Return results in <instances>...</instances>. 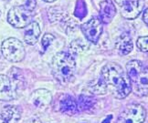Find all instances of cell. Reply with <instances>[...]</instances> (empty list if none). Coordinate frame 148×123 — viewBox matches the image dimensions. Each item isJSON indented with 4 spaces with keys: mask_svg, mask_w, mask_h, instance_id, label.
Returning a JSON list of instances; mask_svg holds the SVG:
<instances>
[{
    "mask_svg": "<svg viewBox=\"0 0 148 123\" xmlns=\"http://www.w3.org/2000/svg\"><path fill=\"white\" fill-rule=\"evenodd\" d=\"M101 79L110 87L117 99H124L132 91V85L127 73L122 67L113 62L106 64L101 69Z\"/></svg>",
    "mask_w": 148,
    "mask_h": 123,
    "instance_id": "6da1fadb",
    "label": "cell"
},
{
    "mask_svg": "<svg viewBox=\"0 0 148 123\" xmlns=\"http://www.w3.org/2000/svg\"><path fill=\"white\" fill-rule=\"evenodd\" d=\"M76 64L73 57L68 52H60L54 56L51 61L52 75L60 83L68 84L73 80Z\"/></svg>",
    "mask_w": 148,
    "mask_h": 123,
    "instance_id": "7a4b0ae2",
    "label": "cell"
},
{
    "mask_svg": "<svg viewBox=\"0 0 148 123\" xmlns=\"http://www.w3.org/2000/svg\"><path fill=\"white\" fill-rule=\"evenodd\" d=\"M126 73L132 90L140 97L148 95V67L139 60H130L126 64Z\"/></svg>",
    "mask_w": 148,
    "mask_h": 123,
    "instance_id": "3957f363",
    "label": "cell"
},
{
    "mask_svg": "<svg viewBox=\"0 0 148 123\" xmlns=\"http://www.w3.org/2000/svg\"><path fill=\"white\" fill-rule=\"evenodd\" d=\"M1 52L5 58L14 63L23 60L26 55L23 44L15 37H9L2 43Z\"/></svg>",
    "mask_w": 148,
    "mask_h": 123,
    "instance_id": "277c9868",
    "label": "cell"
},
{
    "mask_svg": "<svg viewBox=\"0 0 148 123\" xmlns=\"http://www.w3.org/2000/svg\"><path fill=\"white\" fill-rule=\"evenodd\" d=\"M146 110L140 104H130L124 108L117 119V123H144Z\"/></svg>",
    "mask_w": 148,
    "mask_h": 123,
    "instance_id": "5b68a950",
    "label": "cell"
},
{
    "mask_svg": "<svg viewBox=\"0 0 148 123\" xmlns=\"http://www.w3.org/2000/svg\"><path fill=\"white\" fill-rule=\"evenodd\" d=\"M32 18V11L25 5L14 7L8 11V22L16 29H24L29 25Z\"/></svg>",
    "mask_w": 148,
    "mask_h": 123,
    "instance_id": "8992f818",
    "label": "cell"
},
{
    "mask_svg": "<svg viewBox=\"0 0 148 123\" xmlns=\"http://www.w3.org/2000/svg\"><path fill=\"white\" fill-rule=\"evenodd\" d=\"M81 29L86 38L92 43H97L102 33L101 21L98 18H92L81 26Z\"/></svg>",
    "mask_w": 148,
    "mask_h": 123,
    "instance_id": "52a82bcc",
    "label": "cell"
},
{
    "mask_svg": "<svg viewBox=\"0 0 148 123\" xmlns=\"http://www.w3.org/2000/svg\"><path fill=\"white\" fill-rule=\"evenodd\" d=\"M144 0H125L121 5V14L126 19H134L141 13Z\"/></svg>",
    "mask_w": 148,
    "mask_h": 123,
    "instance_id": "ba28073f",
    "label": "cell"
},
{
    "mask_svg": "<svg viewBox=\"0 0 148 123\" xmlns=\"http://www.w3.org/2000/svg\"><path fill=\"white\" fill-rule=\"evenodd\" d=\"M16 98V89L9 77L0 75V100L9 101Z\"/></svg>",
    "mask_w": 148,
    "mask_h": 123,
    "instance_id": "9c48e42d",
    "label": "cell"
},
{
    "mask_svg": "<svg viewBox=\"0 0 148 123\" xmlns=\"http://www.w3.org/2000/svg\"><path fill=\"white\" fill-rule=\"evenodd\" d=\"M52 96L50 91L45 88H39L33 91L30 96V102L38 109H46L51 103Z\"/></svg>",
    "mask_w": 148,
    "mask_h": 123,
    "instance_id": "30bf717a",
    "label": "cell"
},
{
    "mask_svg": "<svg viewBox=\"0 0 148 123\" xmlns=\"http://www.w3.org/2000/svg\"><path fill=\"white\" fill-rule=\"evenodd\" d=\"M116 15V7L112 0H103L100 4V20L104 24L112 22Z\"/></svg>",
    "mask_w": 148,
    "mask_h": 123,
    "instance_id": "8fae6325",
    "label": "cell"
},
{
    "mask_svg": "<svg viewBox=\"0 0 148 123\" xmlns=\"http://www.w3.org/2000/svg\"><path fill=\"white\" fill-rule=\"evenodd\" d=\"M60 110L62 113L72 115L78 112L77 102L71 95H63L60 99Z\"/></svg>",
    "mask_w": 148,
    "mask_h": 123,
    "instance_id": "7c38bea8",
    "label": "cell"
},
{
    "mask_svg": "<svg viewBox=\"0 0 148 123\" xmlns=\"http://www.w3.org/2000/svg\"><path fill=\"white\" fill-rule=\"evenodd\" d=\"M27 29L25 30L24 39L27 44L28 45H35L40 36V27L37 22L33 21L30 22L29 25L26 27Z\"/></svg>",
    "mask_w": 148,
    "mask_h": 123,
    "instance_id": "4fadbf2b",
    "label": "cell"
},
{
    "mask_svg": "<svg viewBox=\"0 0 148 123\" xmlns=\"http://www.w3.org/2000/svg\"><path fill=\"white\" fill-rule=\"evenodd\" d=\"M116 49L118 50V53L122 55V56H125L128 55L129 53L132 52L134 45H133V41L131 37L126 34V33H123V35L120 36V37L118 38V40L116 42Z\"/></svg>",
    "mask_w": 148,
    "mask_h": 123,
    "instance_id": "5bb4252c",
    "label": "cell"
},
{
    "mask_svg": "<svg viewBox=\"0 0 148 123\" xmlns=\"http://www.w3.org/2000/svg\"><path fill=\"white\" fill-rule=\"evenodd\" d=\"M2 116L8 123H18L21 118V112L18 107L8 105L4 107Z\"/></svg>",
    "mask_w": 148,
    "mask_h": 123,
    "instance_id": "9a60e30c",
    "label": "cell"
},
{
    "mask_svg": "<svg viewBox=\"0 0 148 123\" xmlns=\"http://www.w3.org/2000/svg\"><path fill=\"white\" fill-rule=\"evenodd\" d=\"M8 77H9V80L11 82L13 83V85L15 86L16 89H23L25 87V79L23 77V74L20 69L18 68H12L8 72Z\"/></svg>",
    "mask_w": 148,
    "mask_h": 123,
    "instance_id": "2e32d148",
    "label": "cell"
},
{
    "mask_svg": "<svg viewBox=\"0 0 148 123\" xmlns=\"http://www.w3.org/2000/svg\"><path fill=\"white\" fill-rule=\"evenodd\" d=\"M96 100L92 97H89V96H85V95H81L78 99V102H77V107L78 110L81 111H87L89 109H92L95 107Z\"/></svg>",
    "mask_w": 148,
    "mask_h": 123,
    "instance_id": "e0dca14e",
    "label": "cell"
},
{
    "mask_svg": "<svg viewBox=\"0 0 148 123\" xmlns=\"http://www.w3.org/2000/svg\"><path fill=\"white\" fill-rule=\"evenodd\" d=\"M107 85L103 81V80H99L94 85H92L90 88V90L94 94H105L107 91Z\"/></svg>",
    "mask_w": 148,
    "mask_h": 123,
    "instance_id": "ac0fdd59",
    "label": "cell"
},
{
    "mask_svg": "<svg viewBox=\"0 0 148 123\" xmlns=\"http://www.w3.org/2000/svg\"><path fill=\"white\" fill-rule=\"evenodd\" d=\"M87 13V9L86 7H85V4L82 0H79L78 4L76 5V9H75V12H74V15L79 18H83L85 16H86Z\"/></svg>",
    "mask_w": 148,
    "mask_h": 123,
    "instance_id": "d6986e66",
    "label": "cell"
},
{
    "mask_svg": "<svg viewBox=\"0 0 148 123\" xmlns=\"http://www.w3.org/2000/svg\"><path fill=\"white\" fill-rule=\"evenodd\" d=\"M137 48L142 52H148V36L140 37L136 41Z\"/></svg>",
    "mask_w": 148,
    "mask_h": 123,
    "instance_id": "ffe728a7",
    "label": "cell"
},
{
    "mask_svg": "<svg viewBox=\"0 0 148 123\" xmlns=\"http://www.w3.org/2000/svg\"><path fill=\"white\" fill-rule=\"evenodd\" d=\"M54 40V37L51 34H45L43 38H42V46L44 50H46L49 46L50 44L53 42Z\"/></svg>",
    "mask_w": 148,
    "mask_h": 123,
    "instance_id": "44dd1931",
    "label": "cell"
},
{
    "mask_svg": "<svg viewBox=\"0 0 148 123\" xmlns=\"http://www.w3.org/2000/svg\"><path fill=\"white\" fill-rule=\"evenodd\" d=\"M24 5L27 8L29 9L30 11H33V9L35 8V7H36V3H35L34 0H27L26 4Z\"/></svg>",
    "mask_w": 148,
    "mask_h": 123,
    "instance_id": "7402d4cb",
    "label": "cell"
},
{
    "mask_svg": "<svg viewBox=\"0 0 148 123\" xmlns=\"http://www.w3.org/2000/svg\"><path fill=\"white\" fill-rule=\"evenodd\" d=\"M143 20L144 22L148 25V8H146L145 11H144V14H143Z\"/></svg>",
    "mask_w": 148,
    "mask_h": 123,
    "instance_id": "603a6c76",
    "label": "cell"
},
{
    "mask_svg": "<svg viewBox=\"0 0 148 123\" xmlns=\"http://www.w3.org/2000/svg\"><path fill=\"white\" fill-rule=\"evenodd\" d=\"M27 123H41L40 120L38 119V118H32L29 120H27Z\"/></svg>",
    "mask_w": 148,
    "mask_h": 123,
    "instance_id": "cb8c5ba5",
    "label": "cell"
},
{
    "mask_svg": "<svg viewBox=\"0 0 148 123\" xmlns=\"http://www.w3.org/2000/svg\"><path fill=\"white\" fill-rule=\"evenodd\" d=\"M125 1V0H115V2L117 3V5H119L121 7V5L123 4V2Z\"/></svg>",
    "mask_w": 148,
    "mask_h": 123,
    "instance_id": "d4e9b609",
    "label": "cell"
},
{
    "mask_svg": "<svg viewBox=\"0 0 148 123\" xmlns=\"http://www.w3.org/2000/svg\"><path fill=\"white\" fill-rule=\"evenodd\" d=\"M0 123H8L7 121H5V120L3 118L2 115H0Z\"/></svg>",
    "mask_w": 148,
    "mask_h": 123,
    "instance_id": "484cf974",
    "label": "cell"
},
{
    "mask_svg": "<svg viewBox=\"0 0 148 123\" xmlns=\"http://www.w3.org/2000/svg\"><path fill=\"white\" fill-rule=\"evenodd\" d=\"M43 1H45V2H49V3H51V2L56 1V0H43Z\"/></svg>",
    "mask_w": 148,
    "mask_h": 123,
    "instance_id": "4316f807",
    "label": "cell"
},
{
    "mask_svg": "<svg viewBox=\"0 0 148 123\" xmlns=\"http://www.w3.org/2000/svg\"><path fill=\"white\" fill-rule=\"evenodd\" d=\"M0 16H1V11H0Z\"/></svg>",
    "mask_w": 148,
    "mask_h": 123,
    "instance_id": "83f0119b",
    "label": "cell"
},
{
    "mask_svg": "<svg viewBox=\"0 0 148 123\" xmlns=\"http://www.w3.org/2000/svg\"><path fill=\"white\" fill-rule=\"evenodd\" d=\"M5 1H9V0H5Z\"/></svg>",
    "mask_w": 148,
    "mask_h": 123,
    "instance_id": "f1b7e54d",
    "label": "cell"
}]
</instances>
